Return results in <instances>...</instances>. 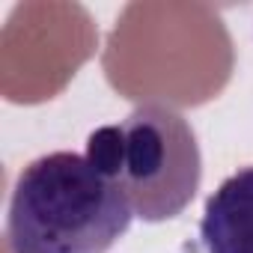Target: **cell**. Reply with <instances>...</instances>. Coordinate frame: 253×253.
I'll list each match as a JSON object with an SVG mask.
<instances>
[{"instance_id":"1","label":"cell","mask_w":253,"mask_h":253,"mask_svg":"<svg viewBox=\"0 0 253 253\" xmlns=\"http://www.w3.org/2000/svg\"><path fill=\"white\" fill-rule=\"evenodd\" d=\"M131 217V203L86 155L51 152L18 173L6 238L12 253H107Z\"/></svg>"},{"instance_id":"3","label":"cell","mask_w":253,"mask_h":253,"mask_svg":"<svg viewBox=\"0 0 253 253\" xmlns=\"http://www.w3.org/2000/svg\"><path fill=\"white\" fill-rule=\"evenodd\" d=\"M200 241L206 253H253V167L232 173L209 197Z\"/></svg>"},{"instance_id":"2","label":"cell","mask_w":253,"mask_h":253,"mask_svg":"<svg viewBox=\"0 0 253 253\" xmlns=\"http://www.w3.org/2000/svg\"><path fill=\"white\" fill-rule=\"evenodd\" d=\"M86 158L143 220L176 217L203 179L194 128L164 104H143L116 125H101L86 140Z\"/></svg>"}]
</instances>
